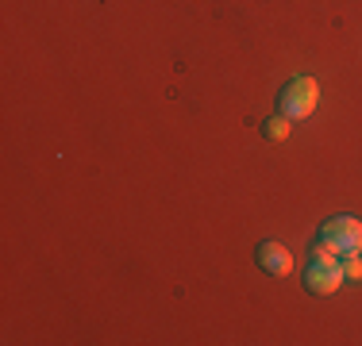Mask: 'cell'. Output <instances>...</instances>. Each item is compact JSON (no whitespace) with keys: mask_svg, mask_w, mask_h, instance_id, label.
<instances>
[{"mask_svg":"<svg viewBox=\"0 0 362 346\" xmlns=\"http://www.w3.org/2000/svg\"><path fill=\"white\" fill-rule=\"evenodd\" d=\"M316 104H320V85H316V77H293L278 97L281 116H289V119H308L316 112Z\"/></svg>","mask_w":362,"mask_h":346,"instance_id":"cell-1","label":"cell"},{"mask_svg":"<svg viewBox=\"0 0 362 346\" xmlns=\"http://www.w3.org/2000/svg\"><path fill=\"white\" fill-rule=\"evenodd\" d=\"M320 239L335 242L343 254H362V223L355 215H332L320 227Z\"/></svg>","mask_w":362,"mask_h":346,"instance_id":"cell-2","label":"cell"},{"mask_svg":"<svg viewBox=\"0 0 362 346\" xmlns=\"http://www.w3.org/2000/svg\"><path fill=\"white\" fill-rule=\"evenodd\" d=\"M343 281H347V277H343L339 266L308 262V270H305V285H308V292H316V297H332V292H339Z\"/></svg>","mask_w":362,"mask_h":346,"instance_id":"cell-3","label":"cell"},{"mask_svg":"<svg viewBox=\"0 0 362 346\" xmlns=\"http://www.w3.org/2000/svg\"><path fill=\"white\" fill-rule=\"evenodd\" d=\"M258 270L270 277H289L293 273V254L281 242H262L258 246Z\"/></svg>","mask_w":362,"mask_h":346,"instance_id":"cell-4","label":"cell"},{"mask_svg":"<svg viewBox=\"0 0 362 346\" xmlns=\"http://www.w3.org/2000/svg\"><path fill=\"white\" fill-rule=\"evenodd\" d=\"M339 258H343V250L335 246V242H327V239H320L313 246V262L316 266H339Z\"/></svg>","mask_w":362,"mask_h":346,"instance_id":"cell-5","label":"cell"},{"mask_svg":"<svg viewBox=\"0 0 362 346\" xmlns=\"http://www.w3.org/2000/svg\"><path fill=\"white\" fill-rule=\"evenodd\" d=\"M262 131H266V138H274V143H286L289 131H293V119L289 116H274V119L262 124Z\"/></svg>","mask_w":362,"mask_h":346,"instance_id":"cell-6","label":"cell"},{"mask_svg":"<svg viewBox=\"0 0 362 346\" xmlns=\"http://www.w3.org/2000/svg\"><path fill=\"white\" fill-rule=\"evenodd\" d=\"M339 270L347 281H362V254H343L339 258Z\"/></svg>","mask_w":362,"mask_h":346,"instance_id":"cell-7","label":"cell"}]
</instances>
